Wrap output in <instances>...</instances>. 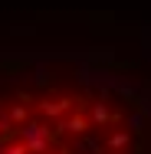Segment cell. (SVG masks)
<instances>
[{"instance_id":"cell-1","label":"cell","mask_w":151,"mask_h":154,"mask_svg":"<svg viewBox=\"0 0 151 154\" xmlns=\"http://www.w3.org/2000/svg\"><path fill=\"white\" fill-rule=\"evenodd\" d=\"M0 154H151V85L82 56L0 59Z\"/></svg>"}]
</instances>
